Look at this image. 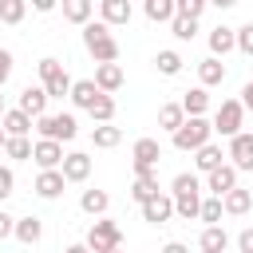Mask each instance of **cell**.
<instances>
[{
	"label": "cell",
	"instance_id": "43",
	"mask_svg": "<svg viewBox=\"0 0 253 253\" xmlns=\"http://www.w3.org/2000/svg\"><path fill=\"white\" fill-rule=\"evenodd\" d=\"M237 253H253V225L237 233Z\"/></svg>",
	"mask_w": 253,
	"mask_h": 253
},
{
	"label": "cell",
	"instance_id": "24",
	"mask_svg": "<svg viewBox=\"0 0 253 253\" xmlns=\"http://www.w3.org/2000/svg\"><path fill=\"white\" fill-rule=\"evenodd\" d=\"M107 206H111L107 190H83V194H79V210H83V213H91V217H103V213H107Z\"/></svg>",
	"mask_w": 253,
	"mask_h": 253
},
{
	"label": "cell",
	"instance_id": "4",
	"mask_svg": "<svg viewBox=\"0 0 253 253\" xmlns=\"http://www.w3.org/2000/svg\"><path fill=\"white\" fill-rule=\"evenodd\" d=\"M71 75L63 71V63L55 59V55H43L40 59V87L47 91V99H63V95H71Z\"/></svg>",
	"mask_w": 253,
	"mask_h": 253
},
{
	"label": "cell",
	"instance_id": "18",
	"mask_svg": "<svg viewBox=\"0 0 253 253\" xmlns=\"http://www.w3.org/2000/svg\"><path fill=\"white\" fill-rule=\"evenodd\" d=\"M198 249H202V253H225V249H229V233H225L221 225H206L202 237H198Z\"/></svg>",
	"mask_w": 253,
	"mask_h": 253
},
{
	"label": "cell",
	"instance_id": "3",
	"mask_svg": "<svg viewBox=\"0 0 253 253\" xmlns=\"http://www.w3.org/2000/svg\"><path fill=\"white\" fill-rule=\"evenodd\" d=\"M36 130H40V138H47V142H71L75 134H79V123H75V115L71 111H63V115H40L36 123H32Z\"/></svg>",
	"mask_w": 253,
	"mask_h": 253
},
{
	"label": "cell",
	"instance_id": "7",
	"mask_svg": "<svg viewBox=\"0 0 253 253\" xmlns=\"http://www.w3.org/2000/svg\"><path fill=\"white\" fill-rule=\"evenodd\" d=\"M241 123H245V107L237 103V99H225L221 107H217V115H213V130L217 134H225V138H237L241 134Z\"/></svg>",
	"mask_w": 253,
	"mask_h": 253
},
{
	"label": "cell",
	"instance_id": "20",
	"mask_svg": "<svg viewBox=\"0 0 253 253\" xmlns=\"http://www.w3.org/2000/svg\"><path fill=\"white\" fill-rule=\"evenodd\" d=\"M79 111H91V103L99 99V87H95V79H75L71 83V95H67Z\"/></svg>",
	"mask_w": 253,
	"mask_h": 253
},
{
	"label": "cell",
	"instance_id": "35",
	"mask_svg": "<svg viewBox=\"0 0 253 253\" xmlns=\"http://www.w3.org/2000/svg\"><path fill=\"white\" fill-rule=\"evenodd\" d=\"M221 198H202V210H198V217L206 221V225H221Z\"/></svg>",
	"mask_w": 253,
	"mask_h": 253
},
{
	"label": "cell",
	"instance_id": "36",
	"mask_svg": "<svg viewBox=\"0 0 253 253\" xmlns=\"http://www.w3.org/2000/svg\"><path fill=\"white\" fill-rule=\"evenodd\" d=\"M24 12H28L24 0H0V20H4V24H20Z\"/></svg>",
	"mask_w": 253,
	"mask_h": 253
},
{
	"label": "cell",
	"instance_id": "37",
	"mask_svg": "<svg viewBox=\"0 0 253 253\" xmlns=\"http://www.w3.org/2000/svg\"><path fill=\"white\" fill-rule=\"evenodd\" d=\"M206 12V0H174V16H186V20H198Z\"/></svg>",
	"mask_w": 253,
	"mask_h": 253
},
{
	"label": "cell",
	"instance_id": "11",
	"mask_svg": "<svg viewBox=\"0 0 253 253\" xmlns=\"http://www.w3.org/2000/svg\"><path fill=\"white\" fill-rule=\"evenodd\" d=\"M206 190H210V198H225L229 190H237V170L229 162H221L213 174H206Z\"/></svg>",
	"mask_w": 253,
	"mask_h": 253
},
{
	"label": "cell",
	"instance_id": "51",
	"mask_svg": "<svg viewBox=\"0 0 253 253\" xmlns=\"http://www.w3.org/2000/svg\"><path fill=\"white\" fill-rule=\"evenodd\" d=\"M249 194H253V190H249Z\"/></svg>",
	"mask_w": 253,
	"mask_h": 253
},
{
	"label": "cell",
	"instance_id": "42",
	"mask_svg": "<svg viewBox=\"0 0 253 253\" xmlns=\"http://www.w3.org/2000/svg\"><path fill=\"white\" fill-rule=\"evenodd\" d=\"M12 233H16V217L0 210V241H4V237H12Z\"/></svg>",
	"mask_w": 253,
	"mask_h": 253
},
{
	"label": "cell",
	"instance_id": "15",
	"mask_svg": "<svg viewBox=\"0 0 253 253\" xmlns=\"http://www.w3.org/2000/svg\"><path fill=\"white\" fill-rule=\"evenodd\" d=\"M95 87H99V95H115L123 87V67L119 63H99L95 67Z\"/></svg>",
	"mask_w": 253,
	"mask_h": 253
},
{
	"label": "cell",
	"instance_id": "27",
	"mask_svg": "<svg viewBox=\"0 0 253 253\" xmlns=\"http://www.w3.org/2000/svg\"><path fill=\"white\" fill-rule=\"evenodd\" d=\"M249 206H253V194H249V190H241V186H237V190H229V194L221 198V210H225V213H233V217L249 213Z\"/></svg>",
	"mask_w": 253,
	"mask_h": 253
},
{
	"label": "cell",
	"instance_id": "2",
	"mask_svg": "<svg viewBox=\"0 0 253 253\" xmlns=\"http://www.w3.org/2000/svg\"><path fill=\"white\" fill-rule=\"evenodd\" d=\"M83 47L95 55V63H115L119 59V43H115V36H111V28L103 20L83 24Z\"/></svg>",
	"mask_w": 253,
	"mask_h": 253
},
{
	"label": "cell",
	"instance_id": "29",
	"mask_svg": "<svg viewBox=\"0 0 253 253\" xmlns=\"http://www.w3.org/2000/svg\"><path fill=\"white\" fill-rule=\"evenodd\" d=\"M182 123H186L182 103H162V107H158V126H162V130H170V134H174Z\"/></svg>",
	"mask_w": 253,
	"mask_h": 253
},
{
	"label": "cell",
	"instance_id": "8",
	"mask_svg": "<svg viewBox=\"0 0 253 253\" xmlns=\"http://www.w3.org/2000/svg\"><path fill=\"white\" fill-rule=\"evenodd\" d=\"M130 154H134V174L146 178V174H154V166L162 158V146H158V138H138Z\"/></svg>",
	"mask_w": 253,
	"mask_h": 253
},
{
	"label": "cell",
	"instance_id": "9",
	"mask_svg": "<svg viewBox=\"0 0 253 253\" xmlns=\"http://www.w3.org/2000/svg\"><path fill=\"white\" fill-rule=\"evenodd\" d=\"M225 158H233V162H229L233 170H249V174H253V134L241 130L237 138H229V154H225Z\"/></svg>",
	"mask_w": 253,
	"mask_h": 253
},
{
	"label": "cell",
	"instance_id": "19",
	"mask_svg": "<svg viewBox=\"0 0 253 253\" xmlns=\"http://www.w3.org/2000/svg\"><path fill=\"white\" fill-rule=\"evenodd\" d=\"M233 47H237V40H233V28L217 24V28L210 32V55H213V59H221V55H229Z\"/></svg>",
	"mask_w": 253,
	"mask_h": 253
},
{
	"label": "cell",
	"instance_id": "40",
	"mask_svg": "<svg viewBox=\"0 0 253 253\" xmlns=\"http://www.w3.org/2000/svg\"><path fill=\"white\" fill-rule=\"evenodd\" d=\"M4 154L8 158H32V142L28 138H8L4 142Z\"/></svg>",
	"mask_w": 253,
	"mask_h": 253
},
{
	"label": "cell",
	"instance_id": "46",
	"mask_svg": "<svg viewBox=\"0 0 253 253\" xmlns=\"http://www.w3.org/2000/svg\"><path fill=\"white\" fill-rule=\"evenodd\" d=\"M158 253H190V249H186V245H182V241H166V245H162V249H158Z\"/></svg>",
	"mask_w": 253,
	"mask_h": 253
},
{
	"label": "cell",
	"instance_id": "22",
	"mask_svg": "<svg viewBox=\"0 0 253 253\" xmlns=\"http://www.w3.org/2000/svg\"><path fill=\"white\" fill-rule=\"evenodd\" d=\"M63 186H67V182H63V174H59V170H40V178H36V194H40V198H47V202H51V198H59V194H63Z\"/></svg>",
	"mask_w": 253,
	"mask_h": 253
},
{
	"label": "cell",
	"instance_id": "50",
	"mask_svg": "<svg viewBox=\"0 0 253 253\" xmlns=\"http://www.w3.org/2000/svg\"><path fill=\"white\" fill-rule=\"evenodd\" d=\"M115 253H123V249H115Z\"/></svg>",
	"mask_w": 253,
	"mask_h": 253
},
{
	"label": "cell",
	"instance_id": "13",
	"mask_svg": "<svg viewBox=\"0 0 253 253\" xmlns=\"http://www.w3.org/2000/svg\"><path fill=\"white\" fill-rule=\"evenodd\" d=\"M20 111H24V115H28L32 123H36L40 115H47V91H43V87H32V83H28V87L20 91Z\"/></svg>",
	"mask_w": 253,
	"mask_h": 253
},
{
	"label": "cell",
	"instance_id": "33",
	"mask_svg": "<svg viewBox=\"0 0 253 253\" xmlns=\"http://www.w3.org/2000/svg\"><path fill=\"white\" fill-rule=\"evenodd\" d=\"M87 115H91L99 126H103V123H111V119H115V99H111V95H99V99L91 103V111H87Z\"/></svg>",
	"mask_w": 253,
	"mask_h": 253
},
{
	"label": "cell",
	"instance_id": "44",
	"mask_svg": "<svg viewBox=\"0 0 253 253\" xmlns=\"http://www.w3.org/2000/svg\"><path fill=\"white\" fill-rule=\"evenodd\" d=\"M8 75H12V51H4V47H0V87L8 83Z\"/></svg>",
	"mask_w": 253,
	"mask_h": 253
},
{
	"label": "cell",
	"instance_id": "49",
	"mask_svg": "<svg viewBox=\"0 0 253 253\" xmlns=\"http://www.w3.org/2000/svg\"><path fill=\"white\" fill-rule=\"evenodd\" d=\"M4 111H8V107H4V95H0V119H4Z\"/></svg>",
	"mask_w": 253,
	"mask_h": 253
},
{
	"label": "cell",
	"instance_id": "21",
	"mask_svg": "<svg viewBox=\"0 0 253 253\" xmlns=\"http://www.w3.org/2000/svg\"><path fill=\"white\" fill-rule=\"evenodd\" d=\"M206 107H210L206 87H190V91L182 95V111H186V119H206Z\"/></svg>",
	"mask_w": 253,
	"mask_h": 253
},
{
	"label": "cell",
	"instance_id": "17",
	"mask_svg": "<svg viewBox=\"0 0 253 253\" xmlns=\"http://www.w3.org/2000/svg\"><path fill=\"white\" fill-rule=\"evenodd\" d=\"M0 126H4V134H8V138H28V130H32V119H28L20 107H12V111H4Z\"/></svg>",
	"mask_w": 253,
	"mask_h": 253
},
{
	"label": "cell",
	"instance_id": "31",
	"mask_svg": "<svg viewBox=\"0 0 253 253\" xmlns=\"http://www.w3.org/2000/svg\"><path fill=\"white\" fill-rule=\"evenodd\" d=\"M130 198H134L138 206H146L150 198H158V174H146V178H134V186H130Z\"/></svg>",
	"mask_w": 253,
	"mask_h": 253
},
{
	"label": "cell",
	"instance_id": "45",
	"mask_svg": "<svg viewBox=\"0 0 253 253\" xmlns=\"http://www.w3.org/2000/svg\"><path fill=\"white\" fill-rule=\"evenodd\" d=\"M237 103H241L245 111H253V79H249V83L241 87V99H237Z\"/></svg>",
	"mask_w": 253,
	"mask_h": 253
},
{
	"label": "cell",
	"instance_id": "32",
	"mask_svg": "<svg viewBox=\"0 0 253 253\" xmlns=\"http://www.w3.org/2000/svg\"><path fill=\"white\" fill-rule=\"evenodd\" d=\"M146 20H154V24H170L174 20V0H146Z\"/></svg>",
	"mask_w": 253,
	"mask_h": 253
},
{
	"label": "cell",
	"instance_id": "10",
	"mask_svg": "<svg viewBox=\"0 0 253 253\" xmlns=\"http://www.w3.org/2000/svg\"><path fill=\"white\" fill-rule=\"evenodd\" d=\"M59 174H63V182H87V178H91V154H83V150L63 154Z\"/></svg>",
	"mask_w": 253,
	"mask_h": 253
},
{
	"label": "cell",
	"instance_id": "41",
	"mask_svg": "<svg viewBox=\"0 0 253 253\" xmlns=\"http://www.w3.org/2000/svg\"><path fill=\"white\" fill-rule=\"evenodd\" d=\"M12 186H16V178H12V170L8 166H0V202L12 194Z\"/></svg>",
	"mask_w": 253,
	"mask_h": 253
},
{
	"label": "cell",
	"instance_id": "48",
	"mask_svg": "<svg viewBox=\"0 0 253 253\" xmlns=\"http://www.w3.org/2000/svg\"><path fill=\"white\" fill-rule=\"evenodd\" d=\"M4 142H8V134H4V126H0V150H4Z\"/></svg>",
	"mask_w": 253,
	"mask_h": 253
},
{
	"label": "cell",
	"instance_id": "5",
	"mask_svg": "<svg viewBox=\"0 0 253 253\" xmlns=\"http://www.w3.org/2000/svg\"><path fill=\"white\" fill-rule=\"evenodd\" d=\"M91 253H115L119 245H123V229H119V221H111V217H95L91 221V229H87V241H83Z\"/></svg>",
	"mask_w": 253,
	"mask_h": 253
},
{
	"label": "cell",
	"instance_id": "6",
	"mask_svg": "<svg viewBox=\"0 0 253 253\" xmlns=\"http://www.w3.org/2000/svg\"><path fill=\"white\" fill-rule=\"evenodd\" d=\"M210 134H213L210 119H186V123L174 130V146H178V150H202V146L210 142Z\"/></svg>",
	"mask_w": 253,
	"mask_h": 253
},
{
	"label": "cell",
	"instance_id": "25",
	"mask_svg": "<svg viewBox=\"0 0 253 253\" xmlns=\"http://www.w3.org/2000/svg\"><path fill=\"white\" fill-rule=\"evenodd\" d=\"M91 16H95V4L91 0H63V20H71V24H91Z\"/></svg>",
	"mask_w": 253,
	"mask_h": 253
},
{
	"label": "cell",
	"instance_id": "47",
	"mask_svg": "<svg viewBox=\"0 0 253 253\" xmlns=\"http://www.w3.org/2000/svg\"><path fill=\"white\" fill-rule=\"evenodd\" d=\"M63 253H91V249H87V245H83V241H75V245H67V249H63Z\"/></svg>",
	"mask_w": 253,
	"mask_h": 253
},
{
	"label": "cell",
	"instance_id": "16",
	"mask_svg": "<svg viewBox=\"0 0 253 253\" xmlns=\"http://www.w3.org/2000/svg\"><path fill=\"white\" fill-rule=\"evenodd\" d=\"M99 16H103L107 28L130 24V0H99Z\"/></svg>",
	"mask_w": 253,
	"mask_h": 253
},
{
	"label": "cell",
	"instance_id": "12",
	"mask_svg": "<svg viewBox=\"0 0 253 253\" xmlns=\"http://www.w3.org/2000/svg\"><path fill=\"white\" fill-rule=\"evenodd\" d=\"M32 158H36L40 170H59V166H63V146L40 138V142H32Z\"/></svg>",
	"mask_w": 253,
	"mask_h": 253
},
{
	"label": "cell",
	"instance_id": "26",
	"mask_svg": "<svg viewBox=\"0 0 253 253\" xmlns=\"http://www.w3.org/2000/svg\"><path fill=\"white\" fill-rule=\"evenodd\" d=\"M198 79H202V87H217V83H225V63L221 59H202L198 63Z\"/></svg>",
	"mask_w": 253,
	"mask_h": 253
},
{
	"label": "cell",
	"instance_id": "30",
	"mask_svg": "<svg viewBox=\"0 0 253 253\" xmlns=\"http://www.w3.org/2000/svg\"><path fill=\"white\" fill-rule=\"evenodd\" d=\"M91 142H95L99 150H111V146H119V142H123V130H119L115 123H103V126H95V130H91Z\"/></svg>",
	"mask_w": 253,
	"mask_h": 253
},
{
	"label": "cell",
	"instance_id": "23",
	"mask_svg": "<svg viewBox=\"0 0 253 253\" xmlns=\"http://www.w3.org/2000/svg\"><path fill=\"white\" fill-rule=\"evenodd\" d=\"M221 158H225V154H221V146H217V142H206L202 150H194V166H198L202 174H213V170L221 166Z\"/></svg>",
	"mask_w": 253,
	"mask_h": 253
},
{
	"label": "cell",
	"instance_id": "38",
	"mask_svg": "<svg viewBox=\"0 0 253 253\" xmlns=\"http://www.w3.org/2000/svg\"><path fill=\"white\" fill-rule=\"evenodd\" d=\"M170 32H174L178 40H194V32H198V20H186V16H174V20H170Z\"/></svg>",
	"mask_w": 253,
	"mask_h": 253
},
{
	"label": "cell",
	"instance_id": "14",
	"mask_svg": "<svg viewBox=\"0 0 253 253\" xmlns=\"http://www.w3.org/2000/svg\"><path fill=\"white\" fill-rule=\"evenodd\" d=\"M170 217H174V198L170 194H158V198H150L142 206V221H150V225H162Z\"/></svg>",
	"mask_w": 253,
	"mask_h": 253
},
{
	"label": "cell",
	"instance_id": "1",
	"mask_svg": "<svg viewBox=\"0 0 253 253\" xmlns=\"http://www.w3.org/2000/svg\"><path fill=\"white\" fill-rule=\"evenodd\" d=\"M170 198H174V213H178L182 221H194L198 210H202V178H198V174H178Z\"/></svg>",
	"mask_w": 253,
	"mask_h": 253
},
{
	"label": "cell",
	"instance_id": "39",
	"mask_svg": "<svg viewBox=\"0 0 253 253\" xmlns=\"http://www.w3.org/2000/svg\"><path fill=\"white\" fill-rule=\"evenodd\" d=\"M233 40H237V51H241V55H253V24L233 28Z\"/></svg>",
	"mask_w": 253,
	"mask_h": 253
},
{
	"label": "cell",
	"instance_id": "28",
	"mask_svg": "<svg viewBox=\"0 0 253 253\" xmlns=\"http://www.w3.org/2000/svg\"><path fill=\"white\" fill-rule=\"evenodd\" d=\"M16 241H24V245H36L40 237H43V221L40 217H16V233H12Z\"/></svg>",
	"mask_w": 253,
	"mask_h": 253
},
{
	"label": "cell",
	"instance_id": "34",
	"mask_svg": "<svg viewBox=\"0 0 253 253\" xmlns=\"http://www.w3.org/2000/svg\"><path fill=\"white\" fill-rule=\"evenodd\" d=\"M154 67H158L162 75H178V71H182V55L166 47V51H158V55H154Z\"/></svg>",
	"mask_w": 253,
	"mask_h": 253
}]
</instances>
